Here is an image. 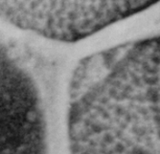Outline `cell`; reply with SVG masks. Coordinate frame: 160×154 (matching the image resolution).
Listing matches in <instances>:
<instances>
[{
	"instance_id": "obj_2",
	"label": "cell",
	"mask_w": 160,
	"mask_h": 154,
	"mask_svg": "<svg viewBox=\"0 0 160 154\" xmlns=\"http://www.w3.org/2000/svg\"><path fill=\"white\" fill-rule=\"evenodd\" d=\"M160 0H0V18L58 41L74 42Z\"/></svg>"
},
{
	"instance_id": "obj_3",
	"label": "cell",
	"mask_w": 160,
	"mask_h": 154,
	"mask_svg": "<svg viewBox=\"0 0 160 154\" xmlns=\"http://www.w3.org/2000/svg\"><path fill=\"white\" fill-rule=\"evenodd\" d=\"M0 154H48L46 119L37 85L1 43Z\"/></svg>"
},
{
	"instance_id": "obj_1",
	"label": "cell",
	"mask_w": 160,
	"mask_h": 154,
	"mask_svg": "<svg viewBox=\"0 0 160 154\" xmlns=\"http://www.w3.org/2000/svg\"><path fill=\"white\" fill-rule=\"evenodd\" d=\"M69 154H160V35L84 59L68 88Z\"/></svg>"
}]
</instances>
